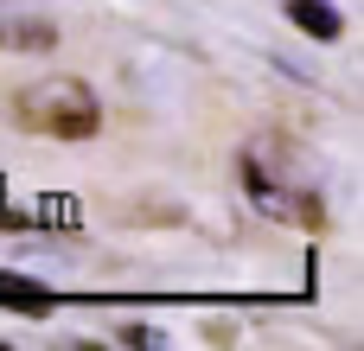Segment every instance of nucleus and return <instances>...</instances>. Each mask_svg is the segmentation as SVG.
<instances>
[{
    "instance_id": "nucleus-1",
    "label": "nucleus",
    "mask_w": 364,
    "mask_h": 351,
    "mask_svg": "<svg viewBox=\"0 0 364 351\" xmlns=\"http://www.w3.org/2000/svg\"><path fill=\"white\" fill-rule=\"evenodd\" d=\"M13 122L26 134H58V141H90L102 128V102L77 77H38L13 96Z\"/></svg>"
},
{
    "instance_id": "nucleus-3",
    "label": "nucleus",
    "mask_w": 364,
    "mask_h": 351,
    "mask_svg": "<svg viewBox=\"0 0 364 351\" xmlns=\"http://www.w3.org/2000/svg\"><path fill=\"white\" fill-rule=\"evenodd\" d=\"M288 19H294L307 38H320V45L346 38V19H339V6H333V0H288Z\"/></svg>"
},
{
    "instance_id": "nucleus-2",
    "label": "nucleus",
    "mask_w": 364,
    "mask_h": 351,
    "mask_svg": "<svg viewBox=\"0 0 364 351\" xmlns=\"http://www.w3.org/2000/svg\"><path fill=\"white\" fill-rule=\"evenodd\" d=\"M243 185H250V198H256L269 217H288V224H301V230H320V224H326L320 192H314L294 166H275V141H262V147L243 153Z\"/></svg>"
},
{
    "instance_id": "nucleus-6",
    "label": "nucleus",
    "mask_w": 364,
    "mask_h": 351,
    "mask_svg": "<svg viewBox=\"0 0 364 351\" xmlns=\"http://www.w3.org/2000/svg\"><path fill=\"white\" fill-rule=\"evenodd\" d=\"M77 230V198H64V192H45L38 205H32V230Z\"/></svg>"
},
{
    "instance_id": "nucleus-7",
    "label": "nucleus",
    "mask_w": 364,
    "mask_h": 351,
    "mask_svg": "<svg viewBox=\"0 0 364 351\" xmlns=\"http://www.w3.org/2000/svg\"><path fill=\"white\" fill-rule=\"evenodd\" d=\"M122 339H128V345H154V339H160V333H154V326H141V320H134V326H122Z\"/></svg>"
},
{
    "instance_id": "nucleus-4",
    "label": "nucleus",
    "mask_w": 364,
    "mask_h": 351,
    "mask_svg": "<svg viewBox=\"0 0 364 351\" xmlns=\"http://www.w3.org/2000/svg\"><path fill=\"white\" fill-rule=\"evenodd\" d=\"M0 307L45 320V313L58 307V294H51V288H38V281H26V275H13V269H0Z\"/></svg>"
},
{
    "instance_id": "nucleus-5",
    "label": "nucleus",
    "mask_w": 364,
    "mask_h": 351,
    "mask_svg": "<svg viewBox=\"0 0 364 351\" xmlns=\"http://www.w3.org/2000/svg\"><path fill=\"white\" fill-rule=\"evenodd\" d=\"M0 45L6 51H51L58 45V26L51 19H0Z\"/></svg>"
}]
</instances>
